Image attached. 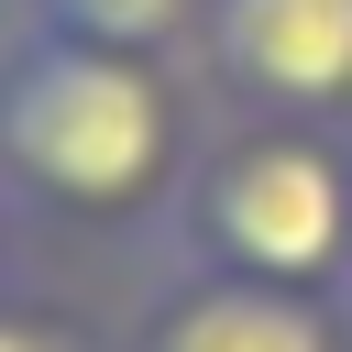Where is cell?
<instances>
[{"label":"cell","mask_w":352,"mask_h":352,"mask_svg":"<svg viewBox=\"0 0 352 352\" xmlns=\"http://www.w3.org/2000/svg\"><path fill=\"white\" fill-rule=\"evenodd\" d=\"M187 165V88L165 55L88 44L55 22L0 33V198L55 220H143L176 198Z\"/></svg>","instance_id":"obj_1"},{"label":"cell","mask_w":352,"mask_h":352,"mask_svg":"<svg viewBox=\"0 0 352 352\" xmlns=\"http://www.w3.org/2000/svg\"><path fill=\"white\" fill-rule=\"evenodd\" d=\"M187 242L253 286H330L352 275V132L330 121H242L187 176Z\"/></svg>","instance_id":"obj_2"},{"label":"cell","mask_w":352,"mask_h":352,"mask_svg":"<svg viewBox=\"0 0 352 352\" xmlns=\"http://www.w3.org/2000/svg\"><path fill=\"white\" fill-rule=\"evenodd\" d=\"M198 66L242 99V121L352 132V0H209Z\"/></svg>","instance_id":"obj_3"},{"label":"cell","mask_w":352,"mask_h":352,"mask_svg":"<svg viewBox=\"0 0 352 352\" xmlns=\"http://www.w3.org/2000/svg\"><path fill=\"white\" fill-rule=\"evenodd\" d=\"M132 352H341V330H330V308H319L308 286H253V275L198 264V275L143 319Z\"/></svg>","instance_id":"obj_4"},{"label":"cell","mask_w":352,"mask_h":352,"mask_svg":"<svg viewBox=\"0 0 352 352\" xmlns=\"http://www.w3.org/2000/svg\"><path fill=\"white\" fill-rule=\"evenodd\" d=\"M22 22L88 33V44H132V55H176V44H198L209 0H22Z\"/></svg>","instance_id":"obj_5"},{"label":"cell","mask_w":352,"mask_h":352,"mask_svg":"<svg viewBox=\"0 0 352 352\" xmlns=\"http://www.w3.org/2000/svg\"><path fill=\"white\" fill-rule=\"evenodd\" d=\"M0 352H88V341L55 330V319H33V308H0Z\"/></svg>","instance_id":"obj_6"}]
</instances>
